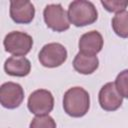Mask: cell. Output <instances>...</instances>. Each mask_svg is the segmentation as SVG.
<instances>
[{"label":"cell","mask_w":128,"mask_h":128,"mask_svg":"<svg viewBox=\"0 0 128 128\" xmlns=\"http://www.w3.org/2000/svg\"><path fill=\"white\" fill-rule=\"evenodd\" d=\"M89 108L90 96L84 88L75 86L64 93L63 109L67 115L73 118H80L87 114Z\"/></svg>","instance_id":"6da1fadb"},{"label":"cell","mask_w":128,"mask_h":128,"mask_svg":"<svg viewBox=\"0 0 128 128\" xmlns=\"http://www.w3.org/2000/svg\"><path fill=\"white\" fill-rule=\"evenodd\" d=\"M68 18L71 24L76 27L91 25L98 19V12L95 5L87 0H75L69 4Z\"/></svg>","instance_id":"7a4b0ae2"},{"label":"cell","mask_w":128,"mask_h":128,"mask_svg":"<svg viewBox=\"0 0 128 128\" xmlns=\"http://www.w3.org/2000/svg\"><path fill=\"white\" fill-rule=\"evenodd\" d=\"M3 45L6 52L12 54L13 56L24 57L32 49L33 38L25 32L12 31L5 36Z\"/></svg>","instance_id":"3957f363"},{"label":"cell","mask_w":128,"mask_h":128,"mask_svg":"<svg viewBox=\"0 0 128 128\" xmlns=\"http://www.w3.org/2000/svg\"><path fill=\"white\" fill-rule=\"evenodd\" d=\"M68 53L64 45L57 42H52L44 45L39 54L38 59L42 66L47 68H56L64 64L67 60Z\"/></svg>","instance_id":"277c9868"},{"label":"cell","mask_w":128,"mask_h":128,"mask_svg":"<svg viewBox=\"0 0 128 128\" xmlns=\"http://www.w3.org/2000/svg\"><path fill=\"white\" fill-rule=\"evenodd\" d=\"M43 18L46 26L55 32H64L70 28L67 12L61 4H49L43 10Z\"/></svg>","instance_id":"5b68a950"},{"label":"cell","mask_w":128,"mask_h":128,"mask_svg":"<svg viewBox=\"0 0 128 128\" xmlns=\"http://www.w3.org/2000/svg\"><path fill=\"white\" fill-rule=\"evenodd\" d=\"M27 107L36 116L49 115L54 108V97L49 90L37 89L29 95Z\"/></svg>","instance_id":"8992f818"},{"label":"cell","mask_w":128,"mask_h":128,"mask_svg":"<svg viewBox=\"0 0 128 128\" xmlns=\"http://www.w3.org/2000/svg\"><path fill=\"white\" fill-rule=\"evenodd\" d=\"M24 100L22 86L15 82H5L0 87V103L4 108H18Z\"/></svg>","instance_id":"52a82bcc"},{"label":"cell","mask_w":128,"mask_h":128,"mask_svg":"<svg viewBox=\"0 0 128 128\" xmlns=\"http://www.w3.org/2000/svg\"><path fill=\"white\" fill-rule=\"evenodd\" d=\"M98 101L100 107L108 112L116 111L123 103V97L118 92L114 82L104 84L98 94Z\"/></svg>","instance_id":"ba28073f"},{"label":"cell","mask_w":128,"mask_h":128,"mask_svg":"<svg viewBox=\"0 0 128 128\" xmlns=\"http://www.w3.org/2000/svg\"><path fill=\"white\" fill-rule=\"evenodd\" d=\"M10 17L16 24H29L35 16V7L28 0H11Z\"/></svg>","instance_id":"9c48e42d"},{"label":"cell","mask_w":128,"mask_h":128,"mask_svg":"<svg viewBox=\"0 0 128 128\" xmlns=\"http://www.w3.org/2000/svg\"><path fill=\"white\" fill-rule=\"evenodd\" d=\"M104 40L100 32L96 30H92L89 32L84 33L78 42L79 52L90 55V56H96L103 48Z\"/></svg>","instance_id":"30bf717a"},{"label":"cell","mask_w":128,"mask_h":128,"mask_svg":"<svg viewBox=\"0 0 128 128\" xmlns=\"http://www.w3.org/2000/svg\"><path fill=\"white\" fill-rule=\"evenodd\" d=\"M5 72L14 77H25L31 71V62L26 57L11 56L4 62Z\"/></svg>","instance_id":"8fae6325"},{"label":"cell","mask_w":128,"mask_h":128,"mask_svg":"<svg viewBox=\"0 0 128 128\" xmlns=\"http://www.w3.org/2000/svg\"><path fill=\"white\" fill-rule=\"evenodd\" d=\"M72 65L76 72L83 75H89L94 73L98 69L99 60L97 56L85 55L81 52H78L74 57Z\"/></svg>","instance_id":"7c38bea8"},{"label":"cell","mask_w":128,"mask_h":128,"mask_svg":"<svg viewBox=\"0 0 128 128\" xmlns=\"http://www.w3.org/2000/svg\"><path fill=\"white\" fill-rule=\"evenodd\" d=\"M111 25L115 34L121 38H128V11L115 14L112 18Z\"/></svg>","instance_id":"4fadbf2b"},{"label":"cell","mask_w":128,"mask_h":128,"mask_svg":"<svg viewBox=\"0 0 128 128\" xmlns=\"http://www.w3.org/2000/svg\"><path fill=\"white\" fill-rule=\"evenodd\" d=\"M29 128H56V122L49 115H39L31 120Z\"/></svg>","instance_id":"5bb4252c"},{"label":"cell","mask_w":128,"mask_h":128,"mask_svg":"<svg viewBox=\"0 0 128 128\" xmlns=\"http://www.w3.org/2000/svg\"><path fill=\"white\" fill-rule=\"evenodd\" d=\"M101 5L108 12L117 14L125 11L128 6V0H101Z\"/></svg>","instance_id":"9a60e30c"},{"label":"cell","mask_w":128,"mask_h":128,"mask_svg":"<svg viewBox=\"0 0 128 128\" xmlns=\"http://www.w3.org/2000/svg\"><path fill=\"white\" fill-rule=\"evenodd\" d=\"M114 83L120 95L128 99V69L121 71L117 75Z\"/></svg>","instance_id":"2e32d148"}]
</instances>
